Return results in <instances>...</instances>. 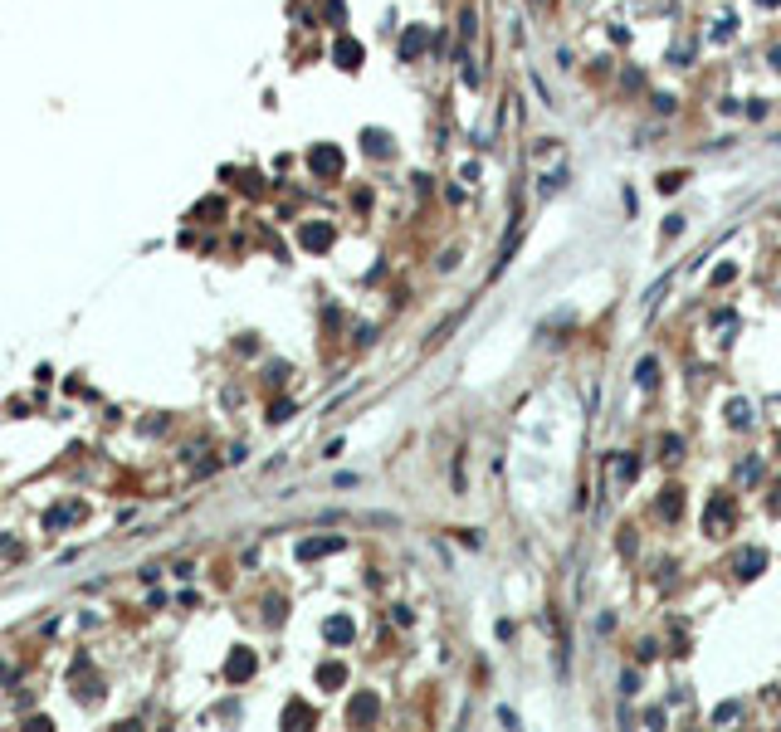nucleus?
<instances>
[{"label": "nucleus", "mask_w": 781, "mask_h": 732, "mask_svg": "<svg viewBox=\"0 0 781 732\" xmlns=\"http://www.w3.org/2000/svg\"><path fill=\"white\" fill-rule=\"evenodd\" d=\"M772 59H777V69H781V49H777V54H772Z\"/></svg>", "instance_id": "1"}]
</instances>
